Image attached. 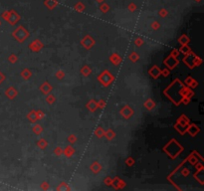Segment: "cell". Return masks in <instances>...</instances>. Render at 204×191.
<instances>
[]
</instances>
